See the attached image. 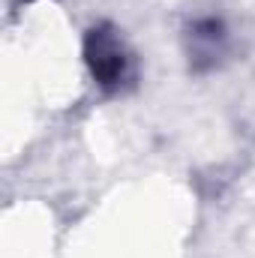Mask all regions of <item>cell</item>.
I'll list each match as a JSON object with an SVG mask.
<instances>
[{"label":"cell","instance_id":"obj_1","mask_svg":"<svg viewBox=\"0 0 255 258\" xmlns=\"http://www.w3.org/2000/svg\"><path fill=\"white\" fill-rule=\"evenodd\" d=\"M84 54H87V66L93 78L105 90H117L132 72V57H129L126 45L108 24H99L87 33Z\"/></svg>","mask_w":255,"mask_h":258},{"label":"cell","instance_id":"obj_2","mask_svg":"<svg viewBox=\"0 0 255 258\" xmlns=\"http://www.w3.org/2000/svg\"><path fill=\"white\" fill-rule=\"evenodd\" d=\"M222 39H225V33H222V24L219 21H213V18H207V21H198L195 27H192V45H189V54L195 60H216V54L222 51Z\"/></svg>","mask_w":255,"mask_h":258}]
</instances>
